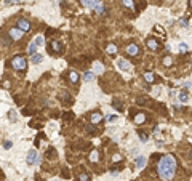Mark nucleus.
<instances>
[{
	"label": "nucleus",
	"instance_id": "obj_1",
	"mask_svg": "<svg viewBox=\"0 0 192 181\" xmlns=\"http://www.w3.org/2000/svg\"><path fill=\"white\" fill-rule=\"evenodd\" d=\"M176 159L173 156H163L157 165V173H159L160 180H173V176L176 175Z\"/></svg>",
	"mask_w": 192,
	"mask_h": 181
},
{
	"label": "nucleus",
	"instance_id": "obj_2",
	"mask_svg": "<svg viewBox=\"0 0 192 181\" xmlns=\"http://www.w3.org/2000/svg\"><path fill=\"white\" fill-rule=\"evenodd\" d=\"M80 2H82V5H83L85 8L95 10V11L99 13V15H102V13H104V10H106L101 0H80Z\"/></svg>",
	"mask_w": 192,
	"mask_h": 181
},
{
	"label": "nucleus",
	"instance_id": "obj_3",
	"mask_svg": "<svg viewBox=\"0 0 192 181\" xmlns=\"http://www.w3.org/2000/svg\"><path fill=\"white\" fill-rule=\"evenodd\" d=\"M11 66H13L15 71H26L27 63H26V59H24L23 56H15L13 61H11Z\"/></svg>",
	"mask_w": 192,
	"mask_h": 181
},
{
	"label": "nucleus",
	"instance_id": "obj_4",
	"mask_svg": "<svg viewBox=\"0 0 192 181\" xmlns=\"http://www.w3.org/2000/svg\"><path fill=\"white\" fill-rule=\"evenodd\" d=\"M8 35L11 37V40H19V39H23L24 32H23L21 29H18V27H13V29H10Z\"/></svg>",
	"mask_w": 192,
	"mask_h": 181
},
{
	"label": "nucleus",
	"instance_id": "obj_5",
	"mask_svg": "<svg viewBox=\"0 0 192 181\" xmlns=\"http://www.w3.org/2000/svg\"><path fill=\"white\" fill-rule=\"evenodd\" d=\"M26 162L29 163V165H34V163H39V154H37V151H30L29 154H27V159Z\"/></svg>",
	"mask_w": 192,
	"mask_h": 181
},
{
	"label": "nucleus",
	"instance_id": "obj_6",
	"mask_svg": "<svg viewBox=\"0 0 192 181\" xmlns=\"http://www.w3.org/2000/svg\"><path fill=\"white\" fill-rule=\"evenodd\" d=\"M126 53H128L130 56H138L139 54V47L135 45V43H131V45L126 47Z\"/></svg>",
	"mask_w": 192,
	"mask_h": 181
},
{
	"label": "nucleus",
	"instance_id": "obj_7",
	"mask_svg": "<svg viewBox=\"0 0 192 181\" xmlns=\"http://www.w3.org/2000/svg\"><path fill=\"white\" fill-rule=\"evenodd\" d=\"M18 29H21L23 32H27L30 29V23L27 19H19L18 21Z\"/></svg>",
	"mask_w": 192,
	"mask_h": 181
},
{
	"label": "nucleus",
	"instance_id": "obj_8",
	"mask_svg": "<svg viewBox=\"0 0 192 181\" xmlns=\"http://www.w3.org/2000/svg\"><path fill=\"white\" fill-rule=\"evenodd\" d=\"M102 120V115H101V112H93V114L90 115V122L91 124H99V122Z\"/></svg>",
	"mask_w": 192,
	"mask_h": 181
},
{
	"label": "nucleus",
	"instance_id": "obj_9",
	"mask_svg": "<svg viewBox=\"0 0 192 181\" xmlns=\"http://www.w3.org/2000/svg\"><path fill=\"white\" fill-rule=\"evenodd\" d=\"M117 66H119V69H122V71H130L131 69V66H130V63L126 59H119Z\"/></svg>",
	"mask_w": 192,
	"mask_h": 181
},
{
	"label": "nucleus",
	"instance_id": "obj_10",
	"mask_svg": "<svg viewBox=\"0 0 192 181\" xmlns=\"http://www.w3.org/2000/svg\"><path fill=\"white\" fill-rule=\"evenodd\" d=\"M104 72V67H102L101 63H95L93 64V74H96V76H101V74Z\"/></svg>",
	"mask_w": 192,
	"mask_h": 181
},
{
	"label": "nucleus",
	"instance_id": "obj_11",
	"mask_svg": "<svg viewBox=\"0 0 192 181\" xmlns=\"http://www.w3.org/2000/svg\"><path fill=\"white\" fill-rule=\"evenodd\" d=\"M144 165H146V157L138 156L136 157V167H138V168H144Z\"/></svg>",
	"mask_w": 192,
	"mask_h": 181
},
{
	"label": "nucleus",
	"instance_id": "obj_12",
	"mask_svg": "<svg viewBox=\"0 0 192 181\" xmlns=\"http://www.w3.org/2000/svg\"><path fill=\"white\" fill-rule=\"evenodd\" d=\"M30 59H32V64H39V63H42L43 56L39 53H34V54H30Z\"/></svg>",
	"mask_w": 192,
	"mask_h": 181
},
{
	"label": "nucleus",
	"instance_id": "obj_13",
	"mask_svg": "<svg viewBox=\"0 0 192 181\" xmlns=\"http://www.w3.org/2000/svg\"><path fill=\"white\" fill-rule=\"evenodd\" d=\"M146 120V114H143V112H139V114L135 115V124H143V122Z\"/></svg>",
	"mask_w": 192,
	"mask_h": 181
},
{
	"label": "nucleus",
	"instance_id": "obj_14",
	"mask_svg": "<svg viewBox=\"0 0 192 181\" xmlns=\"http://www.w3.org/2000/svg\"><path fill=\"white\" fill-rule=\"evenodd\" d=\"M147 47H149L150 50H157V48H159V43H157L154 39H149V40H147Z\"/></svg>",
	"mask_w": 192,
	"mask_h": 181
},
{
	"label": "nucleus",
	"instance_id": "obj_15",
	"mask_svg": "<svg viewBox=\"0 0 192 181\" xmlns=\"http://www.w3.org/2000/svg\"><path fill=\"white\" fill-rule=\"evenodd\" d=\"M99 160V154H98V151H91L90 152V162H98Z\"/></svg>",
	"mask_w": 192,
	"mask_h": 181
},
{
	"label": "nucleus",
	"instance_id": "obj_16",
	"mask_svg": "<svg viewBox=\"0 0 192 181\" xmlns=\"http://www.w3.org/2000/svg\"><path fill=\"white\" fill-rule=\"evenodd\" d=\"M34 43H35L37 47L45 45V39H43V35H37V37H35V42H34Z\"/></svg>",
	"mask_w": 192,
	"mask_h": 181
},
{
	"label": "nucleus",
	"instance_id": "obj_17",
	"mask_svg": "<svg viewBox=\"0 0 192 181\" xmlns=\"http://www.w3.org/2000/svg\"><path fill=\"white\" fill-rule=\"evenodd\" d=\"M35 50H37V45H35V43H29V47H27V53H29V54H34V53H37L35 52Z\"/></svg>",
	"mask_w": 192,
	"mask_h": 181
},
{
	"label": "nucleus",
	"instance_id": "obj_18",
	"mask_svg": "<svg viewBox=\"0 0 192 181\" xmlns=\"http://www.w3.org/2000/svg\"><path fill=\"white\" fill-rule=\"evenodd\" d=\"M144 78H146V82L152 83V82H154V78H155V76H154L152 72H146V74H144Z\"/></svg>",
	"mask_w": 192,
	"mask_h": 181
},
{
	"label": "nucleus",
	"instance_id": "obj_19",
	"mask_svg": "<svg viewBox=\"0 0 192 181\" xmlns=\"http://www.w3.org/2000/svg\"><path fill=\"white\" fill-rule=\"evenodd\" d=\"M69 80L72 82V83H77V82H78V76H77V72H74V71H72V72L69 74Z\"/></svg>",
	"mask_w": 192,
	"mask_h": 181
},
{
	"label": "nucleus",
	"instance_id": "obj_20",
	"mask_svg": "<svg viewBox=\"0 0 192 181\" xmlns=\"http://www.w3.org/2000/svg\"><path fill=\"white\" fill-rule=\"evenodd\" d=\"M93 78H95V74L93 72H85L83 74V80L85 82H91Z\"/></svg>",
	"mask_w": 192,
	"mask_h": 181
},
{
	"label": "nucleus",
	"instance_id": "obj_21",
	"mask_svg": "<svg viewBox=\"0 0 192 181\" xmlns=\"http://www.w3.org/2000/svg\"><path fill=\"white\" fill-rule=\"evenodd\" d=\"M107 53L109 54H115V53H117V47H115L114 43H111V45L107 47Z\"/></svg>",
	"mask_w": 192,
	"mask_h": 181
},
{
	"label": "nucleus",
	"instance_id": "obj_22",
	"mask_svg": "<svg viewBox=\"0 0 192 181\" xmlns=\"http://www.w3.org/2000/svg\"><path fill=\"white\" fill-rule=\"evenodd\" d=\"M179 101H181V103H187V101H189V96H187L184 91H181V93H179Z\"/></svg>",
	"mask_w": 192,
	"mask_h": 181
},
{
	"label": "nucleus",
	"instance_id": "obj_23",
	"mask_svg": "<svg viewBox=\"0 0 192 181\" xmlns=\"http://www.w3.org/2000/svg\"><path fill=\"white\" fill-rule=\"evenodd\" d=\"M122 2L126 8H135V2H133V0H122Z\"/></svg>",
	"mask_w": 192,
	"mask_h": 181
},
{
	"label": "nucleus",
	"instance_id": "obj_24",
	"mask_svg": "<svg viewBox=\"0 0 192 181\" xmlns=\"http://www.w3.org/2000/svg\"><path fill=\"white\" fill-rule=\"evenodd\" d=\"M179 52L181 53H187L189 52V47H187L186 43H179Z\"/></svg>",
	"mask_w": 192,
	"mask_h": 181
},
{
	"label": "nucleus",
	"instance_id": "obj_25",
	"mask_svg": "<svg viewBox=\"0 0 192 181\" xmlns=\"http://www.w3.org/2000/svg\"><path fill=\"white\" fill-rule=\"evenodd\" d=\"M51 47H53L54 52H61V50H63V47H61L58 42H53V43H51Z\"/></svg>",
	"mask_w": 192,
	"mask_h": 181
},
{
	"label": "nucleus",
	"instance_id": "obj_26",
	"mask_svg": "<svg viewBox=\"0 0 192 181\" xmlns=\"http://www.w3.org/2000/svg\"><path fill=\"white\" fill-rule=\"evenodd\" d=\"M16 3H21V0H5V5H6V6L16 5Z\"/></svg>",
	"mask_w": 192,
	"mask_h": 181
},
{
	"label": "nucleus",
	"instance_id": "obj_27",
	"mask_svg": "<svg viewBox=\"0 0 192 181\" xmlns=\"http://www.w3.org/2000/svg\"><path fill=\"white\" fill-rule=\"evenodd\" d=\"M106 120H107V122H115V120H117V115H114V114L106 115Z\"/></svg>",
	"mask_w": 192,
	"mask_h": 181
},
{
	"label": "nucleus",
	"instance_id": "obj_28",
	"mask_svg": "<svg viewBox=\"0 0 192 181\" xmlns=\"http://www.w3.org/2000/svg\"><path fill=\"white\" fill-rule=\"evenodd\" d=\"M78 180H80V181H88V180H90V176H88L87 173H82V175L78 176Z\"/></svg>",
	"mask_w": 192,
	"mask_h": 181
},
{
	"label": "nucleus",
	"instance_id": "obj_29",
	"mask_svg": "<svg viewBox=\"0 0 192 181\" xmlns=\"http://www.w3.org/2000/svg\"><path fill=\"white\" fill-rule=\"evenodd\" d=\"M11 42H13V40H11V37H5V40H3V43H6V45H11Z\"/></svg>",
	"mask_w": 192,
	"mask_h": 181
},
{
	"label": "nucleus",
	"instance_id": "obj_30",
	"mask_svg": "<svg viewBox=\"0 0 192 181\" xmlns=\"http://www.w3.org/2000/svg\"><path fill=\"white\" fill-rule=\"evenodd\" d=\"M11 141H5V143H3V148H5V149H10V148H11Z\"/></svg>",
	"mask_w": 192,
	"mask_h": 181
},
{
	"label": "nucleus",
	"instance_id": "obj_31",
	"mask_svg": "<svg viewBox=\"0 0 192 181\" xmlns=\"http://www.w3.org/2000/svg\"><path fill=\"white\" fill-rule=\"evenodd\" d=\"M163 64H165V66H171V58H165V59H163Z\"/></svg>",
	"mask_w": 192,
	"mask_h": 181
},
{
	"label": "nucleus",
	"instance_id": "obj_32",
	"mask_svg": "<svg viewBox=\"0 0 192 181\" xmlns=\"http://www.w3.org/2000/svg\"><path fill=\"white\" fill-rule=\"evenodd\" d=\"M15 115H16V114H15V111H11V112H10V120H11V122H15V120H16V117H15Z\"/></svg>",
	"mask_w": 192,
	"mask_h": 181
},
{
	"label": "nucleus",
	"instance_id": "obj_33",
	"mask_svg": "<svg viewBox=\"0 0 192 181\" xmlns=\"http://www.w3.org/2000/svg\"><path fill=\"white\" fill-rule=\"evenodd\" d=\"M139 138H141V141H147V135L146 133H139Z\"/></svg>",
	"mask_w": 192,
	"mask_h": 181
},
{
	"label": "nucleus",
	"instance_id": "obj_34",
	"mask_svg": "<svg viewBox=\"0 0 192 181\" xmlns=\"http://www.w3.org/2000/svg\"><path fill=\"white\" fill-rule=\"evenodd\" d=\"M120 159H122V157H120V156H114V162H119Z\"/></svg>",
	"mask_w": 192,
	"mask_h": 181
}]
</instances>
